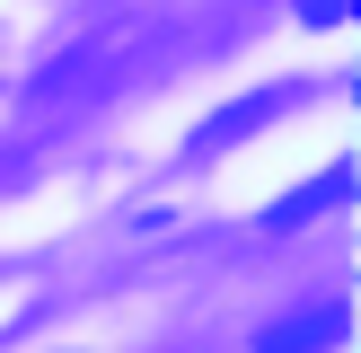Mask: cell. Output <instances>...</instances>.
Returning a JSON list of instances; mask_svg holds the SVG:
<instances>
[{
    "instance_id": "cell-1",
    "label": "cell",
    "mask_w": 361,
    "mask_h": 353,
    "mask_svg": "<svg viewBox=\"0 0 361 353\" xmlns=\"http://www.w3.org/2000/svg\"><path fill=\"white\" fill-rule=\"evenodd\" d=\"M106 80H115V53H106V44H71L62 62H44L27 80V97L35 106H62V97H80V88H106Z\"/></svg>"
},
{
    "instance_id": "cell-2",
    "label": "cell",
    "mask_w": 361,
    "mask_h": 353,
    "mask_svg": "<svg viewBox=\"0 0 361 353\" xmlns=\"http://www.w3.org/2000/svg\"><path fill=\"white\" fill-rule=\"evenodd\" d=\"M326 345H344V309H291L282 327L256 335V353H326Z\"/></svg>"
},
{
    "instance_id": "cell-3",
    "label": "cell",
    "mask_w": 361,
    "mask_h": 353,
    "mask_svg": "<svg viewBox=\"0 0 361 353\" xmlns=\"http://www.w3.org/2000/svg\"><path fill=\"white\" fill-rule=\"evenodd\" d=\"M274 106H282V88H264V97H238V106H229V115H212L203 133H194V150H221V141H238V133H256V124L274 115Z\"/></svg>"
},
{
    "instance_id": "cell-4",
    "label": "cell",
    "mask_w": 361,
    "mask_h": 353,
    "mask_svg": "<svg viewBox=\"0 0 361 353\" xmlns=\"http://www.w3.org/2000/svg\"><path fill=\"white\" fill-rule=\"evenodd\" d=\"M344 194H353V168H335L326 186H300L291 203H274V229H291V221H309V212H335V203H344Z\"/></svg>"
},
{
    "instance_id": "cell-5",
    "label": "cell",
    "mask_w": 361,
    "mask_h": 353,
    "mask_svg": "<svg viewBox=\"0 0 361 353\" xmlns=\"http://www.w3.org/2000/svg\"><path fill=\"white\" fill-rule=\"evenodd\" d=\"M300 18H309V27H344L353 0H300Z\"/></svg>"
}]
</instances>
